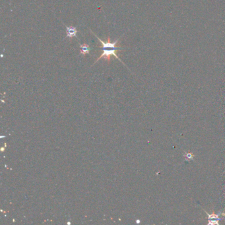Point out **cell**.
Segmentation results:
<instances>
[{"label": "cell", "instance_id": "4", "mask_svg": "<svg viewBox=\"0 0 225 225\" xmlns=\"http://www.w3.org/2000/svg\"><path fill=\"white\" fill-rule=\"evenodd\" d=\"M79 46H80V52L82 55L85 56L89 53L90 48L88 44H87L85 43L83 44H79Z\"/></svg>", "mask_w": 225, "mask_h": 225}, {"label": "cell", "instance_id": "1", "mask_svg": "<svg viewBox=\"0 0 225 225\" xmlns=\"http://www.w3.org/2000/svg\"><path fill=\"white\" fill-rule=\"evenodd\" d=\"M119 50H118V49L103 48V53L101 54V56H100L98 57V59L95 61V62H94V64H95V63H97V62L99 60H101V58H102V57L105 58V60H106V61H110L111 60V56H114L116 58H117V59H118V60H120L121 62H122V63L124 64V62L122 61V60L120 59V57H119L118 56V55H117V52H118V51H119Z\"/></svg>", "mask_w": 225, "mask_h": 225}, {"label": "cell", "instance_id": "2", "mask_svg": "<svg viewBox=\"0 0 225 225\" xmlns=\"http://www.w3.org/2000/svg\"><path fill=\"white\" fill-rule=\"evenodd\" d=\"M93 32V34L96 37H97V39L100 41V42H101V43L102 44V46H103V48H110V49H118V48H119V47L116 46L118 44L119 39L115 40V41L114 42H111L110 36H108V39H107V41L104 42V41H102L101 39H100L99 37H98L97 35H96L93 32Z\"/></svg>", "mask_w": 225, "mask_h": 225}, {"label": "cell", "instance_id": "3", "mask_svg": "<svg viewBox=\"0 0 225 225\" xmlns=\"http://www.w3.org/2000/svg\"><path fill=\"white\" fill-rule=\"evenodd\" d=\"M65 27H66V33H67L66 37L69 38L70 39H72L73 37H77V31L76 27H67V26H65Z\"/></svg>", "mask_w": 225, "mask_h": 225}]
</instances>
